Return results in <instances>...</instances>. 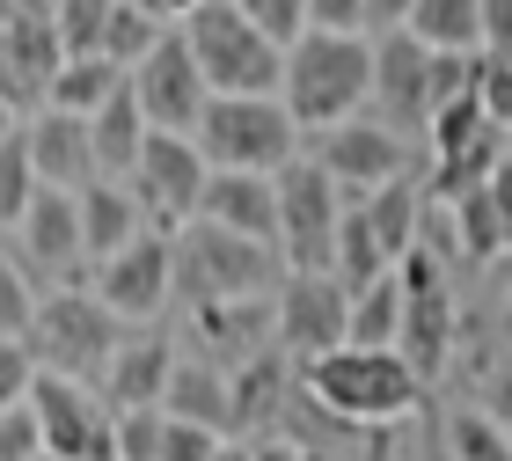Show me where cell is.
Listing matches in <instances>:
<instances>
[{"mask_svg": "<svg viewBox=\"0 0 512 461\" xmlns=\"http://www.w3.org/2000/svg\"><path fill=\"white\" fill-rule=\"evenodd\" d=\"M278 103L293 110L300 132L344 125L374 103V37L366 30H300L286 44V81H278Z\"/></svg>", "mask_w": 512, "mask_h": 461, "instance_id": "6da1fadb", "label": "cell"}, {"mask_svg": "<svg viewBox=\"0 0 512 461\" xmlns=\"http://www.w3.org/2000/svg\"><path fill=\"white\" fill-rule=\"evenodd\" d=\"M300 388L315 403H330L337 418H359V425L410 418L425 403V374L395 344H337L322 359H300Z\"/></svg>", "mask_w": 512, "mask_h": 461, "instance_id": "7a4b0ae2", "label": "cell"}, {"mask_svg": "<svg viewBox=\"0 0 512 461\" xmlns=\"http://www.w3.org/2000/svg\"><path fill=\"white\" fill-rule=\"evenodd\" d=\"M176 30L191 44V59H198V74H205L213 96H278V81H286V44H278L264 22H249L235 0H198Z\"/></svg>", "mask_w": 512, "mask_h": 461, "instance_id": "3957f363", "label": "cell"}, {"mask_svg": "<svg viewBox=\"0 0 512 461\" xmlns=\"http://www.w3.org/2000/svg\"><path fill=\"white\" fill-rule=\"evenodd\" d=\"M286 286V257L278 242H256L235 235V227H213V220H191L176 235V301H256V293H278Z\"/></svg>", "mask_w": 512, "mask_h": 461, "instance_id": "277c9868", "label": "cell"}, {"mask_svg": "<svg viewBox=\"0 0 512 461\" xmlns=\"http://www.w3.org/2000/svg\"><path fill=\"white\" fill-rule=\"evenodd\" d=\"M125 322L118 308L103 301V293H81V286H59L44 293L37 315H30V352L37 366H52V374H74V381H103V366L118 359V337Z\"/></svg>", "mask_w": 512, "mask_h": 461, "instance_id": "5b68a950", "label": "cell"}, {"mask_svg": "<svg viewBox=\"0 0 512 461\" xmlns=\"http://www.w3.org/2000/svg\"><path fill=\"white\" fill-rule=\"evenodd\" d=\"M191 140L205 147L213 169H264L278 176L300 154V125L278 96H213Z\"/></svg>", "mask_w": 512, "mask_h": 461, "instance_id": "8992f818", "label": "cell"}, {"mask_svg": "<svg viewBox=\"0 0 512 461\" xmlns=\"http://www.w3.org/2000/svg\"><path fill=\"white\" fill-rule=\"evenodd\" d=\"M344 205L352 198L337 191V176L315 154H293L278 169V257H286V271H330Z\"/></svg>", "mask_w": 512, "mask_h": 461, "instance_id": "52a82bcc", "label": "cell"}, {"mask_svg": "<svg viewBox=\"0 0 512 461\" xmlns=\"http://www.w3.org/2000/svg\"><path fill=\"white\" fill-rule=\"evenodd\" d=\"M30 410H37V425H44V454H52V461H96V454H118V447H110V432H118V410H110V396H96V381H74V374H52V366H37Z\"/></svg>", "mask_w": 512, "mask_h": 461, "instance_id": "ba28073f", "label": "cell"}, {"mask_svg": "<svg viewBox=\"0 0 512 461\" xmlns=\"http://www.w3.org/2000/svg\"><path fill=\"white\" fill-rule=\"evenodd\" d=\"M395 279H403V337H395V352H403L425 381L447 374L454 359V293H447V271L425 242L410 249L403 264H395Z\"/></svg>", "mask_w": 512, "mask_h": 461, "instance_id": "9c48e42d", "label": "cell"}, {"mask_svg": "<svg viewBox=\"0 0 512 461\" xmlns=\"http://www.w3.org/2000/svg\"><path fill=\"white\" fill-rule=\"evenodd\" d=\"M352 330V286L337 271H286L278 286V352L286 359H322Z\"/></svg>", "mask_w": 512, "mask_h": 461, "instance_id": "30bf717a", "label": "cell"}, {"mask_svg": "<svg viewBox=\"0 0 512 461\" xmlns=\"http://www.w3.org/2000/svg\"><path fill=\"white\" fill-rule=\"evenodd\" d=\"M132 96H139V110H147L154 132H198L213 88H205V74H198L191 44H183V30H161V37H154V52L132 66Z\"/></svg>", "mask_w": 512, "mask_h": 461, "instance_id": "8fae6325", "label": "cell"}, {"mask_svg": "<svg viewBox=\"0 0 512 461\" xmlns=\"http://www.w3.org/2000/svg\"><path fill=\"white\" fill-rule=\"evenodd\" d=\"M205 176H213V161H205V147L191 140V132H147V147H139L125 183L139 191V205L169 227V220H198Z\"/></svg>", "mask_w": 512, "mask_h": 461, "instance_id": "7c38bea8", "label": "cell"}, {"mask_svg": "<svg viewBox=\"0 0 512 461\" xmlns=\"http://www.w3.org/2000/svg\"><path fill=\"white\" fill-rule=\"evenodd\" d=\"M315 161L337 176L344 198H366V191H381V183L410 176V140L388 118H344V125H322Z\"/></svg>", "mask_w": 512, "mask_h": 461, "instance_id": "4fadbf2b", "label": "cell"}, {"mask_svg": "<svg viewBox=\"0 0 512 461\" xmlns=\"http://www.w3.org/2000/svg\"><path fill=\"white\" fill-rule=\"evenodd\" d=\"M96 293L118 308V322H154L176 293V242L169 235H132L118 257L96 264Z\"/></svg>", "mask_w": 512, "mask_h": 461, "instance_id": "5bb4252c", "label": "cell"}, {"mask_svg": "<svg viewBox=\"0 0 512 461\" xmlns=\"http://www.w3.org/2000/svg\"><path fill=\"white\" fill-rule=\"evenodd\" d=\"M374 110L395 132L432 118V44H417L410 30L374 37Z\"/></svg>", "mask_w": 512, "mask_h": 461, "instance_id": "9a60e30c", "label": "cell"}, {"mask_svg": "<svg viewBox=\"0 0 512 461\" xmlns=\"http://www.w3.org/2000/svg\"><path fill=\"white\" fill-rule=\"evenodd\" d=\"M278 432L308 454V461H388V425H359V418H337L330 403H315L308 388L286 403Z\"/></svg>", "mask_w": 512, "mask_h": 461, "instance_id": "2e32d148", "label": "cell"}, {"mask_svg": "<svg viewBox=\"0 0 512 461\" xmlns=\"http://www.w3.org/2000/svg\"><path fill=\"white\" fill-rule=\"evenodd\" d=\"M22 147H30V169L37 183H59V191H81V183H96V140H88V118L74 110H52L44 103L30 125H22Z\"/></svg>", "mask_w": 512, "mask_h": 461, "instance_id": "e0dca14e", "label": "cell"}, {"mask_svg": "<svg viewBox=\"0 0 512 461\" xmlns=\"http://www.w3.org/2000/svg\"><path fill=\"white\" fill-rule=\"evenodd\" d=\"M198 220L235 227V235H256V242H278V176H264V169H213L205 176V198H198Z\"/></svg>", "mask_w": 512, "mask_h": 461, "instance_id": "ac0fdd59", "label": "cell"}, {"mask_svg": "<svg viewBox=\"0 0 512 461\" xmlns=\"http://www.w3.org/2000/svg\"><path fill=\"white\" fill-rule=\"evenodd\" d=\"M15 235H22V249H30V264H44V271L88 264V249H81V191L37 183V198H30V213L15 220Z\"/></svg>", "mask_w": 512, "mask_h": 461, "instance_id": "d6986e66", "label": "cell"}, {"mask_svg": "<svg viewBox=\"0 0 512 461\" xmlns=\"http://www.w3.org/2000/svg\"><path fill=\"white\" fill-rule=\"evenodd\" d=\"M286 403H293V374H286V359L271 352H256L242 366H227V432H271L278 418H286Z\"/></svg>", "mask_w": 512, "mask_h": 461, "instance_id": "ffe728a7", "label": "cell"}, {"mask_svg": "<svg viewBox=\"0 0 512 461\" xmlns=\"http://www.w3.org/2000/svg\"><path fill=\"white\" fill-rule=\"evenodd\" d=\"M147 205H139V191L125 176H96V183H81V249H88V264H103V257H118V249L132 235H147Z\"/></svg>", "mask_w": 512, "mask_h": 461, "instance_id": "44dd1931", "label": "cell"}, {"mask_svg": "<svg viewBox=\"0 0 512 461\" xmlns=\"http://www.w3.org/2000/svg\"><path fill=\"white\" fill-rule=\"evenodd\" d=\"M169 374H176V344L147 330V337L118 344V359L103 366V396H110V410H132V403H161V396H169Z\"/></svg>", "mask_w": 512, "mask_h": 461, "instance_id": "7402d4cb", "label": "cell"}, {"mask_svg": "<svg viewBox=\"0 0 512 461\" xmlns=\"http://www.w3.org/2000/svg\"><path fill=\"white\" fill-rule=\"evenodd\" d=\"M147 110H139V96H132V81L118 88V96H103L96 110H88V140H96V169L103 176H132V161H139V147H147Z\"/></svg>", "mask_w": 512, "mask_h": 461, "instance_id": "603a6c76", "label": "cell"}, {"mask_svg": "<svg viewBox=\"0 0 512 461\" xmlns=\"http://www.w3.org/2000/svg\"><path fill=\"white\" fill-rule=\"evenodd\" d=\"M366 227H374V242H381V257L388 264H403L417 242H425V191H417L410 176H395L381 183V191H366Z\"/></svg>", "mask_w": 512, "mask_h": 461, "instance_id": "cb8c5ba5", "label": "cell"}, {"mask_svg": "<svg viewBox=\"0 0 512 461\" xmlns=\"http://www.w3.org/2000/svg\"><path fill=\"white\" fill-rule=\"evenodd\" d=\"M439 213H447V249H454V257H469V264H491V257H505V227H498L491 183H469V191H461V198H447Z\"/></svg>", "mask_w": 512, "mask_h": 461, "instance_id": "d4e9b609", "label": "cell"}, {"mask_svg": "<svg viewBox=\"0 0 512 461\" xmlns=\"http://www.w3.org/2000/svg\"><path fill=\"white\" fill-rule=\"evenodd\" d=\"M132 74L118 59H103V52H74V59H59V74L44 81V103L52 110H74V118H88V110H96L103 96H118Z\"/></svg>", "mask_w": 512, "mask_h": 461, "instance_id": "484cf974", "label": "cell"}, {"mask_svg": "<svg viewBox=\"0 0 512 461\" xmlns=\"http://www.w3.org/2000/svg\"><path fill=\"white\" fill-rule=\"evenodd\" d=\"M161 410H169V418H198V425H220L227 432V366H213L205 352L198 359H176Z\"/></svg>", "mask_w": 512, "mask_h": 461, "instance_id": "4316f807", "label": "cell"}, {"mask_svg": "<svg viewBox=\"0 0 512 461\" xmlns=\"http://www.w3.org/2000/svg\"><path fill=\"white\" fill-rule=\"evenodd\" d=\"M403 30L432 52H483V0H417Z\"/></svg>", "mask_w": 512, "mask_h": 461, "instance_id": "83f0119b", "label": "cell"}, {"mask_svg": "<svg viewBox=\"0 0 512 461\" xmlns=\"http://www.w3.org/2000/svg\"><path fill=\"white\" fill-rule=\"evenodd\" d=\"M395 337H403V279L381 271L374 286L352 293V330H344V344H395Z\"/></svg>", "mask_w": 512, "mask_h": 461, "instance_id": "f1b7e54d", "label": "cell"}, {"mask_svg": "<svg viewBox=\"0 0 512 461\" xmlns=\"http://www.w3.org/2000/svg\"><path fill=\"white\" fill-rule=\"evenodd\" d=\"M161 30H169L161 15L132 8V0H110V15H103V44H96V52H103V59H118L125 74H132V66L154 52V37H161Z\"/></svg>", "mask_w": 512, "mask_h": 461, "instance_id": "f546056e", "label": "cell"}, {"mask_svg": "<svg viewBox=\"0 0 512 461\" xmlns=\"http://www.w3.org/2000/svg\"><path fill=\"white\" fill-rule=\"evenodd\" d=\"M447 454L454 461H512V440H505V432L491 425V410H454V418H447Z\"/></svg>", "mask_w": 512, "mask_h": 461, "instance_id": "4dcf8cb0", "label": "cell"}, {"mask_svg": "<svg viewBox=\"0 0 512 461\" xmlns=\"http://www.w3.org/2000/svg\"><path fill=\"white\" fill-rule=\"evenodd\" d=\"M37 198V169H30V147H22V125L0 140V227H15L22 213H30Z\"/></svg>", "mask_w": 512, "mask_h": 461, "instance_id": "1f68e13d", "label": "cell"}, {"mask_svg": "<svg viewBox=\"0 0 512 461\" xmlns=\"http://www.w3.org/2000/svg\"><path fill=\"white\" fill-rule=\"evenodd\" d=\"M161 440H169V410H161V403H132V410H118V432H110L118 461H161Z\"/></svg>", "mask_w": 512, "mask_h": 461, "instance_id": "d6a6232c", "label": "cell"}, {"mask_svg": "<svg viewBox=\"0 0 512 461\" xmlns=\"http://www.w3.org/2000/svg\"><path fill=\"white\" fill-rule=\"evenodd\" d=\"M103 15H110V0H52L59 52H66V59H74V52H96V44H103Z\"/></svg>", "mask_w": 512, "mask_h": 461, "instance_id": "836d02e7", "label": "cell"}, {"mask_svg": "<svg viewBox=\"0 0 512 461\" xmlns=\"http://www.w3.org/2000/svg\"><path fill=\"white\" fill-rule=\"evenodd\" d=\"M0 461H52V454H44V425H37L30 396L0 410Z\"/></svg>", "mask_w": 512, "mask_h": 461, "instance_id": "e575fe53", "label": "cell"}, {"mask_svg": "<svg viewBox=\"0 0 512 461\" xmlns=\"http://www.w3.org/2000/svg\"><path fill=\"white\" fill-rule=\"evenodd\" d=\"M37 388V352H30V337H0V410L22 403Z\"/></svg>", "mask_w": 512, "mask_h": 461, "instance_id": "d590c367", "label": "cell"}, {"mask_svg": "<svg viewBox=\"0 0 512 461\" xmlns=\"http://www.w3.org/2000/svg\"><path fill=\"white\" fill-rule=\"evenodd\" d=\"M227 432L220 425H198V418H169V440H161V461H213Z\"/></svg>", "mask_w": 512, "mask_h": 461, "instance_id": "8d00e7d4", "label": "cell"}, {"mask_svg": "<svg viewBox=\"0 0 512 461\" xmlns=\"http://www.w3.org/2000/svg\"><path fill=\"white\" fill-rule=\"evenodd\" d=\"M476 96H483V110H491V125L512 132V59L483 52V66H476Z\"/></svg>", "mask_w": 512, "mask_h": 461, "instance_id": "74e56055", "label": "cell"}, {"mask_svg": "<svg viewBox=\"0 0 512 461\" xmlns=\"http://www.w3.org/2000/svg\"><path fill=\"white\" fill-rule=\"evenodd\" d=\"M235 8H242L249 22H264L278 44H293L300 30H308V0H235Z\"/></svg>", "mask_w": 512, "mask_h": 461, "instance_id": "f35d334b", "label": "cell"}, {"mask_svg": "<svg viewBox=\"0 0 512 461\" xmlns=\"http://www.w3.org/2000/svg\"><path fill=\"white\" fill-rule=\"evenodd\" d=\"M30 315H37V293L22 286V271L0 264V337H30Z\"/></svg>", "mask_w": 512, "mask_h": 461, "instance_id": "ab89813d", "label": "cell"}, {"mask_svg": "<svg viewBox=\"0 0 512 461\" xmlns=\"http://www.w3.org/2000/svg\"><path fill=\"white\" fill-rule=\"evenodd\" d=\"M315 30H366V0H308Z\"/></svg>", "mask_w": 512, "mask_h": 461, "instance_id": "60d3db41", "label": "cell"}, {"mask_svg": "<svg viewBox=\"0 0 512 461\" xmlns=\"http://www.w3.org/2000/svg\"><path fill=\"white\" fill-rule=\"evenodd\" d=\"M483 410H491V425L512 440V366H498V374H483Z\"/></svg>", "mask_w": 512, "mask_h": 461, "instance_id": "b9f144b4", "label": "cell"}, {"mask_svg": "<svg viewBox=\"0 0 512 461\" xmlns=\"http://www.w3.org/2000/svg\"><path fill=\"white\" fill-rule=\"evenodd\" d=\"M483 52L512 59V0H483Z\"/></svg>", "mask_w": 512, "mask_h": 461, "instance_id": "7bdbcfd3", "label": "cell"}, {"mask_svg": "<svg viewBox=\"0 0 512 461\" xmlns=\"http://www.w3.org/2000/svg\"><path fill=\"white\" fill-rule=\"evenodd\" d=\"M483 183H491V205H498V227H505V249H512V154H505Z\"/></svg>", "mask_w": 512, "mask_h": 461, "instance_id": "ee69618b", "label": "cell"}, {"mask_svg": "<svg viewBox=\"0 0 512 461\" xmlns=\"http://www.w3.org/2000/svg\"><path fill=\"white\" fill-rule=\"evenodd\" d=\"M417 0H366V30H403V15Z\"/></svg>", "mask_w": 512, "mask_h": 461, "instance_id": "f6af8a7d", "label": "cell"}, {"mask_svg": "<svg viewBox=\"0 0 512 461\" xmlns=\"http://www.w3.org/2000/svg\"><path fill=\"white\" fill-rule=\"evenodd\" d=\"M256 461H308V454H300V447L286 440V432H278V440H264V447H256Z\"/></svg>", "mask_w": 512, "mask_h": 461, "instance_id": "bcb514c9", "label": "cell"}, {"mask_svg": "<svg viewBox=\"0 0 512 461\" xmlns=\"http://www.w3.org/2000/svg\"><path fill=\"white\" fill-rule=\"evenodd\" d=\"M213 461H256V447H242V440H220V454Z\"/></svg>", "mask_w": 512, "mask_h": 461, "instance_id": "7dc6e473", "label": "cell"}, {"mask_svg": "<svg viewBox=\"0 0 512 461\" xmlns=\"http://www.w3.org/2000/svg\"><path fill=\"white\" fill-rule=\"evenodd\" d=\"M498 337L512 344V293H505V308H498Z\"/></svg>", "mask_w": 512, "mask_h": 461, "instance_id": "c3c4849f", "label": "cell"}, {"mask_svg": "<svg viewBox=\"0 0 512 461\" xmlns=\"http://www.w3.org/2000/svg\"><path fill=\"white\" fill-rule=\"evenodd\" d=\"M8 132H15V103L0 96V140H8Z\"/></svg>", "mask_w": 512, "mask_h": 461, "instance_id": "681fc988", "label": "cell"}, {"mask_svg": "<svg viewBox=\"0 0 512 461\" xmlns=\"http://www.w3.org/2000/svg\"><path fill=\"white\" fill-rule=\"evenodd\" d=\"M132 8H147V15H154V0H132Z\"/></svg>", "mask_w": 512, "mask_h": 461, "instance_id": "f907efd6", "label": "cell"}, {"mask_svg": "<svg viewBox=\"0 0 512 461\" xmlns=\"http://www.w3.org/2000/svg\"><path fill=\"white\" fill-rule=\"evenodd\" d=\"M96 461H118V454H96Z\"/></svg>", "mask_w": 512, "mask_h": 461, "instance_id": "816d5d0a", "label": "cell"}, {"mask_svg": "<svg viewBox=\"0 0 512 461\" xmlns=\"http://www.w3.org/2000/svg\"><path fill=\"white\" fill-rule=\"evenodd\" d=\"M0 235H8V227H0Z\"/></svg>", "mask_w": 512, "mask_h": 461, "instance_id": "f5cc1de1", "label": "cell"}]
</instances>
